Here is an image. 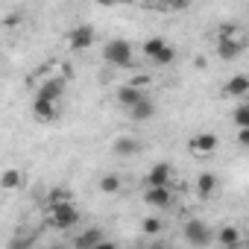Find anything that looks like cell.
I'll return each mask as SVG.
<instances>
[{
    "mask_svg": "<svg viewBox=\"0 0 249 249\" xmlns=\"http://www.w3.org/2000/svg\"><path fill=\"white\" fill-rule=\"evenodd\" d=\"M182 234H185V240H188L191 246H199V249L211 243V229H208L202 220H196V217L182 226Z\"/></svg>",
    "mask_w": 249,
    "mask_h": 249,
    "instance_id": "obj_4",
    "label": "cell"
},
{
    "mask_svg": "<svg viewBox=\"0 0 249 249\" xmlns=\"http://www.w3.org/2000/svg\"><path fill=\"white\" fill-rule=\"evenodd\" d=\"M100 240H106L100 229H85V231H82V234L76 237V249H94V246H97Z\"/></svg>",
    "mask_w": 249,
    "mask_h": 249,
    "instance_id": "obj_17",
    "label": "cell"
},
{
    "mask_svg": "<svg viewBox=\"0 0 249 249\" xmlns=\"http://www.w3.org/2000/svg\"><path fill=\"white\" fill-rule=\"evenodd\" d=\"M153 249H170V246H161V243H156V246H153Z\"/></svg>",
    "mask_w": 249,
    "mask_h": 249,
    "instance_id": "obj_28",
    "label": "cell"
},
{
    "mask_svg": "<svg viewBox=\"0 0 249 249\" xmlns=\"http://www.w3.org/2000/svg\"><path fill=\"white\" fill-rule=\"evenodd\" d=\"M188 150L194 156H211L217 150V135L214 132H196L191 141H188Z\"/></svg>",
    "mask_w": 249,
    "mask_h": 249,
    "instance_id": "obj_7",
    "label": "cell"
},
{
    "mask_svg": "<svg viewBox=\"0 0 249 249\" xmlns=\"http://www.w3.org/2000/svg\"><path fill=\"white\" fill-rule=\"evenodd\" d=\"M91 44H94V30H91L88 24H79V27L71 30V36H68V47H71L73 53H82V50H88Z\"/></svg>",
    "mask_w": 249,
    "mask_h": 249,
    "instance_id": "obj_6",
    "label": "cell"
},
{
    "mask_svg": "<svg viewBox=\"0 0 249 249\" xmlns=\"http://www.w3.org/2000/svg\"><path fill=\"white\" fill-rule=\"evenodd\" d=\"M94 249H117V246H114V243H111V240H100V243H97V246H94Z\"/></svg>",
    "mask_w": 249,
    "mask_h": 249,
    "instance_id": "obj_27",
    "label": "cell"
},
{
    "mask_svg": "<svg viewBox=\"0 0 249 249\" xmlns=\"http://www.w3.org/2000/svg\"><path fill=\"white\" fill-rule=\"evenodd\" d=\"M161 229H164V223H161L159 217H144V220H141V231H144V234H159Z\"/></svg>",
    "mask_w": 249,
    "mask_h": 249,
    "instance_id": "obj_24",
    "label": "cell"
},
{
    "mask_svg": "<svg viewBox=\"0 0 249 249\" xmlns=\"http://www.w3.org/2000/svg\"><path fill=\"white\" fill-rule=\"evenodd\" d=\"M111 150H114V156H135L138 150H141V144L135 141V138H129V135H123V138H117L114 144H111Z\"/></svg>",
    "mask_w": 249,
    "mask_h": 249,
    "instance_id": "obj_16",
    "label": "cell"
},
{
    "mask_svg": "<svg viewBox=\"0 0 249 249\" xmlns=\"http://www.w3.org/2000/svg\"><path fill=\"white\" fill-rule=\"evenodd\" d=\"M234 141H237L240 147H249V129H237V135H234Z\"/></svg>",
    "mask_w": 249,
    "mask_h": 249,
    "instance_id": "obj_25",
    "label": "cell"
},
{
    "mask_svg": "<svg viewBox=\"0 0 249 249\" xmlns=\"http://www.w3.org/2000/svg\"><path fill=\"white\" fill-rule=\"evenodd\" d=\"M144 182H147V188H170L173 185V164H167V161L153 164Z\"/></svg>",
    "mask_w": 249,
    "mask_h": 249,
    "instance_id": "obj_5",
    "label": "cell"
},
{
    "mask_svg": "<svg viewBox=\"0 0 249 249\" xmlns=\"http://www.w3.org/2000/svg\"><path fill=\"white\" fill-rule=\"evenodd\" d=\"M30 246H33V237H27V240H21V237H18V240L12 243V249H30Z\"/></svg>",
    "mask_w": 249,
    "mask_h": 249,
    "instance_id": "obj_26",
    "label": "cell"
},
{
    "mask_svg": "<svg viewBox=\"0 0 249 249\" xmlns=\"http://www.w3.org/2000/svg\"><path fill=\"white\" fill-rule=\"evenodd\" d=\"M141 53H144L156 68H167V65L176 62V50H173L164 38H147V41L141 44Z\"/></svg>",
    "mask_w": 249,
    "mask_h": 249,
    "instance_id": "obj_1",
    "label": "cell"
},
{
    "mask_svg": "<svg viewBox=\"0 0 249 249\" xmlns=\"http://www.w3.org/2000/svg\"><path fill=\"white\" fill-rule=\"evenodd\" d=\"M129 114H132V120H150V117L156 114V103H153L150 97H144V100H141Z\"/></svg>",
    "mask_w": 249,
    "mask_h": 249,
    "instance_id": "obj_19",
    "label": "cell"
},
{
    "mask_svg": "<svg viewBox=\"0 0 249 249\" xmlns=\"http://www.w3.org/2000/svg\"><path fill=\"white\" fill-rule=\"evenodd\" d=\"M231 123H234V129H249V100L231 108Z\"/></svg>",
    "mask_w": 249,
    "mask_h": 249,
    "instance_id": "obj_18",
    "label": "cell"
},
{
    "mask_svg": "<svg viewBox=\"0 0 249 249\" xmlns=\"http://www.w3.org/2000/svg\"><path fill=\"white\" fill-rule=\"evenodd\" d=\"M21 182H27V176H24L21 170H15V167H9V170L3 173V188H6V191H15V188H18Z\"/></svg>",
    "mask_w": 249,
    "mask_h": 249,
    "instance_id": "obj_22",
    "label": "cell"
},
{
    "mask_svg": "<svg viewBox=\"0 0 249 249\" xmlns=\"http://www.w3.org/2000/svg\"><path fill=\"white\" fill-rule=\"evenodd\" d=\"M217 38H234V41H243V30L240 24H223L217 30Z\"/></svg>",
    "mask_w": 249,
    "mask_h": 249,
    "instance_id": "obj_23",
    "label": "cell"
},
{
    "mask_svg": "<svg viewBox=\"0 0 249 249\" xmlns=\"http://www.w3.org/2000/svg\"><path fill=\"white\" fill-rule=\"evenodd\" d=\"M144 199H147V205L164 211V208H170L173 194H170V188H147V191H144Z\"/></svg>",
    "mask_w": 249,
    "mask_h": 249,
    "instance_id": "obj_11",
    "label": "cell"
},
{
    "mask_svg": "<svg viewBox=\"0 0 249 249\" xmlns=\"http://www.w3.org/2000/svg\"><path fill=\"white\" fill-rule=\"evenodd\" d=\"M217 185H220V182H217V176H214L211 170H205V173L196 176V194H199L202 199H211V196L217 194Z\"/></svg>",
    "mask_w": 249,
    "mask_h": 249,
    "instance_id": "obj_13",
    "label": "cell"
},
{
    "mask_svg": "<svg viewBox=\"0 0 249 249\" xmlns=\"http://www.w3.org/2000/svg\"><path fill=\"white\" fill-rule=\"evenodd\" d=\"M50 249H65V246H50Z\"/></svg>",
    "mask_w": 249,
    "mask_h": 249,
    "instance_id": "obj_29",
    "label": "cell"
},
{
    "mask_svg": "<svg viewBox=\"0 0 249 249\" xmlns=\"http://www.w3.org/2000/svg\"><path fill=\"white\" fill-rule=\"evenodd\" d=\"M33 114L38 117V120H56L59 117V106L56 103H50V100H33Z\"/></svg>",
    "mask_w": 249,
    "mask_h": 249,
    "instance_id": "obj_14",
    "label": "cell"
},
{
    "mask_svg": "<svg viewBox=\"0 0 249 249\" xmlns=\"http://www.w3.org/2000/svg\"><path fill=\"white\" fill-rule=\"evenodd\" d=\"M217 240H220L223 249H237V243H240V229H237V226H223V229L217 231Z\"/></svg>",
    "mask_w": 249,
    "mask_h": 249,
    "instance_id": "obj_15",
    "label": "cell"
},
{
    "mask_svg": "<svg viewBox=\"0 0 249 249\" xmlns=\"http://www.w3.org/2000/svg\"><path fill=\"white\" fill-rule=\"evenodd\" d=\"M120 188H123V179H120L117 173H106V176L100 179V191H103V194H117Z\"/></svg>",
    "mask_w": 249,
    "mask_h": 249,
    "instance_id": "obj_21",
    "label": "cell"
},
{
    "mask_svg": "<svg viewBox=\"0 0 249 249\" xmlns=\"http://www.w3.org/2000/svg\"><path fill=\"white\" fill-rule=\"evenodd\" d=\"M114 97H117V103L123 106V108H135L144 97H147V91H141V88H135V85H120L117 91H114Z\"/></svg>",
    "mask_w": 249,
    "mask_h": 249,
    "instance_id": "obj_9",
    "label": "cell"
},
{
    "mask_svg": "<svg viewBox=\"0 0 249 249\" xmlns=\"http://www.w3.org/2000/svg\"><path fill=\"white\" fill-rule=\"evenodd\" d=\"M62 91H65V79H62V76H47V79L38 85L36 97H38V100H50V103H59Z\"/></svg>",
    "mask_w": 249,
    "mask_h": 249,
    "instance_id": "obj_8",
    "label": "cell"
},
{
    "mask_svg": "<svg viewBox=\"0 0 249 249\" xmlns=\"http://www.w3.org/2000/svg\"><path fill=\"white\" fill-rule=\"evenodd\" d=\"M223 94L226 97H237V100H249V76L246 73H237V76H231L226 85H223Z\"/></svg>",
    "mask_w": 249,
    "mask_h": 249,
    "instance_id": "obj_10",
    "label": "cell"
},
{
    "mask_svg": "<svg viewBox=\"0 0 249 249\" xmlns=\"http://www.w3.org/2000/svg\"><path fill=\"white\" fill-rule=\"evenodd\" d=\"M71 202H73V194L68 188H53L47 194V208H53V205H71Z\"/></svg>",
    "mask_w": 249,
    "mask_h": 249,
    "instance_id": "obj_20",
    "label": "cell"
},
{
    "mask_svg": "<svg viewBox=\"0 0 249 249\" xmlns=\"http://www.w3.org/2000/svg\"><path fill=\"white\" fill-rule=\"evenodd\" d=\"M47 223H50L53 229L71 231V229L79 223V211H76L73 202H71V205H53V208H47Z\"/></svg>",
    "mask_w": 249,
    "mask_h": 249,
    "instance_id": "obj_3",
    "label": "cell"
},
{
    "mask_svg": "<svg viewBox=\"0 0 249 249\" xmlns=\"http://www.w3.org/2000/svg\"><path fill=\"white\" fill-rule=\"evenodd\" d=\"M217 56L220 59H226V62H231V59H237L240 53H243V41H234V38H217Z\"/></svg>",
    "mask_w": 249,
    "mask_h": 249,
    "instance_id": "obj_12",
    "label": "cell"
},
{
    "mask_svg": "<svg viewBox=\"0 0 249 249\" xmlns=\"http://www.w3.org/2000/svg\"><path fill=\"white\" fill-rule=\"evenodd\" d=\"M103 56H106V62L114 65V68H129L135 50H132V44H129L126 38H111V41L103 47Z\"/></svg>",
    "mask_w": 249,
    "mask_h": 249,
    "instance_id": "obj_2",
    "label": "cell"
}]
</instances>
